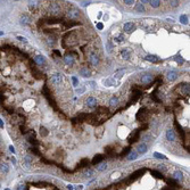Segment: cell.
Listing matches in <instances>:
<instances>
[{"mask_svg": "<svg viewBox=\"0 0 190 190\" xmlns=\"http://www.w3.org/2000/svg\"><path fill=\"white\" fill-rule=\"evenodd\" d=\"M124 39H125L124 34L120 33V34H117V35L115 36V42H122V41H124Z\"/></svg>", "mask_w": 190, "mask_h": 190, "instance_id": "obj_35", "label": "cell"}, {"mask_svg": "<svg viewBox=\"0 0 190 190\" xmlns=\"http://www.w3.org/2000/svg\"><path fill=\"white\" fill-rule=\"evenodd\" d=\"M174 59H175V62H178V63H179V64H182V63H183V59L181 58V57H179V56H178V57H175Z\"/></svg>", "mask_w": 190, "mask_h": 190, "instance_id": "obj_44", "label": "cell"}, {"mask_svg": "<svg viewBox=\"0 0 190 190\" xmlns=\"http://www.w3.org/2000/svg\"><path fill=\"white\" fill-rule=\"evenodd\" d=\"M34 62H35V64H39V65H42V64H46V58L43 56H41V55H36L35 57H34Z\"/></svg>", "mask_w": 190, "mask_h": 190, "instance_id": "obj_22", "label": "cell"}, {"mask_svg": "<svg viewBox=\"0 0 190 190\" xmlns=\"http://www.w3.org/2000/svg\"><path fill=\"white\" fill-rule=\"evenodd\" d=\"M180 21L182 24H188V16L187 15H181L180 16Z\"/></svg>", "mask_w": 190, "mask_h": 190, "instance_id": "obj_37", "label": "cell"}, {"mask_svg": "<svg viewBox=\"0 0 190 190\" xmlns=\"http://www.w3.org/2000/svg\"><path fill=\"white\" fill-rule=\"evenodd\" d=\"M104 151H105V156H107L109 158H114L117 156L116 151H115V148H113L112 146H106L104 148Z\"/></svg>", "mask_w": 190, "mask_h": 190, "instance_id": "obj_7", "label": "cell"}, {"mask_svg": "<svg viewBox=\"0 0 190 190\" xmlns=\"http://www.w3.org/2000/svg\"><path fill=\"white\" fill-rule=\"evenodd\" d=\"M149 5H150L152 8H158L160 6V1H157V0H155V1H149Z\"/></svg>", "mask_w": 190, "mask_h": 190, "instance_id": "obj_36", "label": "cell"}, {"mask_svg": "<svg viewBox=\"0 0 190 190\" xmlns=\"http://www.w3.org/2000/svg\"><path fill=\"white\" fill-rule=\"evenodd\" d=\"M166 77H167V80H169L170 82H173V81H175V80H177L178 73L175 71H170L169 73H167V75H166Z\"/></svg>", "mask_w": 190, "mask_h": 190, "instance_id": "obj_20", "label": "cell"}, {"mask_svg": "<svg viewBox=\"0 0 190 190\" xmlns=\"http://www.w3.org/2000/svg\"><path fill=\"white\" fill-rule=\"evenodd\" d=\"M146 60H148V62H151V63H159L160 59L159 57L155 56V55H147V56L145 57Z\"/></svg>", "mask_w": 190, "mask_h": 190, "instance_id": "obj_21", "label": "cell"}, {"mask_svg": "<svg viewBox=\"0 0 190 190\" xmlns=\"http://www.w3.org/2000/svg\"><path fill=\"white\" fill-rule=\"evenodd\" d=\"M89 4V2H87V1H82V4H81V6H83V7H84V6H87Z\"/></svg>", "mask_w": 190, "mask_h": 190, "instance_id": "obj_49", "label": "cell"}, {"mask_svg": "<svg viewBox=\"0 0 190 190\" xmlns=\"http://www.w3.org/2000/svg\"><path fill=\"white\" fill-rule=\"evenodd\" d=\"M4 128V123H2V121L0 120V129H2Z\"/></svg>", "mask_w": 190, "mask_h": 190, "instance_id": "obj_50", "label": "cell"}, {"mask_svg": "<svg viewBox=\"0 0 190 190\" xmlns=\"http://www.w3.org/2000/svg\"><path fill=\"white\" fill-rule=\"evenodd\" d=\"M103 27H104L103 23H97V28H98V30H103Z\"/></svg>", "mask_w": 190, "mask_h": 190, "instance_id": "obj_46", "label": "cell"}, {"mask_svg": "<svg viewBox=\"0 0 190 190\" xmlns=\"http://www.w3.org/2000/svg\"><path fill=\"white\" fill-rule=\"evenodd\" d=\"M152 79H154V76H152L151 74H146V75H142L141 83H142V84H149V83H151Z\"/></svg>", "mask_w": 190, "mask_h": 190, "instance_id": "obj_16", "label": "cell"}, {"mask_svg": "<svg viewBox=\"0 0 190 190\" xmlns=\"http://www.w3.org/2000/svg\"><path fill=\"white\" fill-rule=\"evenodd\" d=\"M107 169V163L106 162H103L100 164H98V165L96 166V170L98 172H101V171H105V170Z\"/></svg>", "mask_w": 190, "mask_h": 190, "instance_id": "obj_26", "label": "cell"}, {"mask_svg": "<svg viewBox=\"0 0 190 190\" xmlns=\"http://www.w3.org/2000/svg\"><path fill=\"white\" fill-rule=\"evenodd\" d=\"M88 57H89V58H88V63L91 66H93V67H97V66L99 65V57H98V55L96 53H90Z\"/></svg>", "mask_w": 190, "mask_h": 190, "instance_id": "obj_4", "label": "cell"}, {"mask_svg": "<svg viewBox=\"0 0 190 190\" xmlns=\"http://www.w3.org/2000/svg\"><path fill=\"white\" fill-rule=\"evenodd\" d=\"M137 156H138V152L134 151V150H131L130 154H129L128 157H126V159H128V160H133V159H136V158H137Z\"/></svg>", "mask_w": 190, "mask_h": 190, "instance_id": "obj_31", "label": "cell"}, {"mask_svg": "<svg viewBox=\"0 0 190 190\" xmlns=\"http://www.w3.org/2000/svg\"><path fill=\"white\" fill-rule=\"evenodd\" d=\"M123 30H124L126 33H131L132 31L136 30V25H134L132 22H128V23H125V24H124Z\"/></svg>", "mask_w": 190, "mask_h": 190, "instance_id": "obj_12", "label": "cell"}, {"mask_svg": "<svg viewBox=\"0 0 190 190\" xmlns=\"http://www.w3.org/2000/svg\"><path fill=\"white\" fill-rule=\"evenodd\" d=\"M156 21L155 19H151V18H145L141 21V25L146 30H154L156 27Z\"/></svg>", "mask_w": 190, "mask_h": 190, "instance_id": "obj_3", "label": "cell"}, {"mask_svg": "<svg viewBox=\"0 0 190 190\" xmlns=\"http://www.w3.org/2000/svg\"><path fill=\"white\" fill-rule=\"evenodd\" d=\"M40 134H41L42 137H47L48 136V130L46 128H41L40 129Z\"/></svg>", "mask_w": 190, "mask_h": 190, "instance_id": "obj_38", "label": "cell"}, {"mask_svg": "<svg viewBox=\"0 0 190 190\" xmlns=\"http://www.w3.org/2000/svg\"><path fill=\"white\" fill-rule=\"evenodd\" d=\"M147 151V145L146 143H140L139 146H138V151L139 154H145V152Z\"/></svg>", "mask_w": 190, "mask_h": 190, "instance_id": "obj_27", "label": "cell"}, {"mask_svg": "<svg viewBox=\"0 0 190 190\" xmlns=\"http://www.w3.org/2000/svg\"><path fill=\"white\" fill-rule=\"evenodd\" d=\"M87 106L90 108L97 107V99L94 97H89L87 99Z\"/></svg>", "mask_w": 190, "mask_h": 190, "instance_id": "obj_18", "label": "cell"}, {"mask_svg": "<svg viewBox=\"0 0 190 190\" xmlns=\"http://www.w3.org/2000/svg\"><path fill=\"white\" fill-rule=\"evenodd\" d=\"M80 11L76 10V9H72V10H67L66 11V16H67V18H70V21H75L80 17Z\"/></svg>", "mask_w": 190, "mask_h": 190, "instance_id": "obj_6", "label": "cell"}, {"mask_svg": "<svg viewBox=\"0 0 190 190\" xmlns=\"http://www.w3.org/2000/svg\"><path fill=\"white\" fill-rule=\"evenodd\" d=\"M148 128H149V124H148V123H145V124H143L141 128L139 129V130H140V131H145V130H147Z\"/></svg>", "mask_w": 190, "mask_h": 190, "instance_id": "obj_41", "label": "cell"}, {"mask_svg": "<svg viewBox=\"0 0 190 190\" xmlns=\"http://www.w3.org/2000/svg\"><path fill=\"white\" fill-rule=\"evenodd\" d=\"M109 105H111L112 107H116V106H119V99H117L116 97H113L111 100H109Z\"/></svg>", "mask_w": 190, "mask_h": 190, "instance_id": "obj_33", "label": "cell"}, {"mask_svg": "<svg viewBox=\"0 0 190 190\" xmlns=\"http://www.w3.org/2000/svg\"><path fill=\"white\" fill-rule=\"evenodd\" d=\"M79 73H80V75H82L84 77H89L91 75V71L88 68V66H83V67H81L80 68V71H79Z\"/></svg>", "mask_w": 190, "mask_h": 190, "instance_id": "obj_15", "label": "cell"}, {"mask_svg": "<svg viewBox=\"0 0 190 190\" xmlns=\"http://www.w3.org/2000/svg\"><path fill=\"white\" fill-rule=\"evenodd\" d=\"M130 151H131V147L129 146V147H126V148L122 149V151H121L120 154H119V157H120V158H123L124 156H126V154H128V152H130Z\"/></svg>", "mask_w": 190, "mask_h": 190, "instance_id": "obj_28", "label": "cell"}, {"mask_svg": "<svg viewBox=\"0 0 190 190\" xmlns=\"http://www.w3.org/2000/svg\"><path fill=\"white\" fill-rule=\"evenodd\" d=\"M53 53H54L55 55H57V56H58V57H60V51H59V50H57V49H54V50H53Z\"/></svg>", "mask_w": 190, "mask_h": 190, "instance_id": "obj_47", "label": "cell"}, {"mask_svg": "<svg viewBox=\"0 0 190 190\" xmlns=\"http://www.w3.org/2000/svg\"><path fill=\"white\" fill-rule=\"evenodd\" d=\"M150 138H151V137L149 136V134H147V136H145V137L142 138V139L145 140V141H149V140H150Z\"/></svg>", "mask_w": 190, "mask_h": 190, "instance_id": "obj_48", "label": "cell"}, {"mask_svg": "<svg viewBox=\"0 0 190 190\" xmlns=\"http://www.w3.org/2000/svg\"><path fill=\"white\" fill-rule=\"evenodd\" d=\"M175 138H177V136H175L174 131L172 130V129H169V130L166 131V139L170 140V141H174Z\"/></svg>", "mask_w": 190, "mask_h": 190, "instance_id": "obj_19", "label": "cell"}, {"mask_svg": "<svg viewBox=\"0 0 190 190\" xmlns=\"http://www.w3.org/2000/svg\"><path fill=\"white\" fill-rule=\"evenodd\" d=\"M62 27L64 28V30H66V28H71V27H73V26H75V25H77V24H80L79 22H74V21H63L62 23Z\"/></svg>", "mask_w": 190, "mask_h": 190, "instance_id": "obj_10", "label": "cell"}, {"mask_svg": "<svg viewBox=\"0 0 190 190\" xmlns=\"http://www.w3.org/2000/svg\"><path fill=\"white\" fill-rule=\"evenodd\" d=\"M9 159H13L6 154V148L4 147V141L0 137V182L7 177L10 171Z\"/></svg>", "mask_w": 190, "mask_h": 190, "instance_id": "obj_1", "label": "cell"}, {"mask_svg": "<svg viewBox=\"0 0 190 190\" xmlns=\"http://www.w3.org/2000/svg\"><path fill=\"white\" fill-rule=\"evenodd\" d=\"M46 42L49 47H54L56 45V34H48L47 39H46Z\"/></svg>", "mask_w": 190, "mask_h": 190, "instance_id": "obj_11", "label": "cell"}, {"mask_svg": "<svg viewBox=\"0 0 190 190\" xmlns=\"http://www.w3.org/2000/svg\"><path fill=\"white\" fill-rule=\"evenodd\" d=\"M112 48H113V46H112V42L108 41L107 42V51H108V53H112Z\"/></svg>", "mask_w": 190, "mask_h": 190, "instance_id": "obj_42", "label": "cell"}, {"mask_svg": "<svg viewBox=\"0 0 190 190\" xmlns=\"http://www.w3.org/2000/svg\"><path fill=\"white\" fill-rule=\"evenodd\" d=\"M170 5H171L172 7H178V6L180 5V2L179 1H171L170 2Z\"/></svg>", "mask_w": 190, "mask_h": 190, "instance_id": "obj_43", "label": "cell"}, {"mask_svg": "<svg viewBox=\"0 0 190 190\" xmlns=\"http://www.w3.org/2000/svg\"><path fill=\"white\" fill-rule=\"evenodd\" d=\"M104 132H105V129H104L103 126H99V128L96 130V137H97V139H100V138L103 137Z\"/></svg>", "mask_w": 190, "mask_h": 190, "instance_id": "obj_29", "label": "cell"}, {"mask_svg": "<svg viewBox=\"0 0 190 190\" xmlns=\"http://www.w3.org/2000/svg\"><path fill=\"white\" fill-rule=\"evenodd\" d=\"M181 93H182L183 96L189 94V84L188 83H183V84L181 85Z\"/></svg>", "mask_w": 190, "mask_h": 190, "instance_id": "obj_24", "label": "cell"}, {"mask_svg": "<svg viewBox=\"0 0 190 190\" xmlns=\"http://www.w3.org/2000/svg\"><path fill=\"white\" fill-rule=\"evenodd\" d=\"M43 21H45V24H49V25H51V24H58V23H62L64 19L63 18H59V17H49V18H43Z\"/></svg>", "mask_w": 190, "mask_h": 190, "instance_id": "obj_9", "label": "cell"}, {"mask_svg": "<svg viewBox=\"0 0 190 190\" xmlns=\"http://www.w3.org/2000/svg\"><path fill=\"white\" fill-rule=\"evenodd\" d=\"M154 156L156 157V158H160V159H166V157L164 156L163 154H158V152H155V154H154Z\"/></svg>", "mask_w": 190, "mask_h": 190, "instance_id": "obj_39", "label": "cell"}, {"mask_svg": "<svg viewBox=\"0 0 190 190\" xmlns=\"http://www.w3.org/2000/svg\"><path fill=\"white\" fill-rule=\"evenodd\" d=\"M109 113V108L106 106H97L96 108V114H108Z\"/></svg>", "mask_w": 190, "mask_h": 190, "instance_id": "obj_17", "label": "cell"}, {"mask_svg": "<svg viewBox=\"0 0 190 190\" xmlns=\"http://www.w3.org/2000/svg\"><path fill=\"white\" fill-rule=\"evenodd\" d=\"M60 10H62V6H60L59 2H57V1L49 2V5H48V13L50 14V15H53L54 17L58 16L60 14Z\"/></svg>", "mask_w": 190, "mask_h": 190, "instance_id": "obj_2", "label": "cell"}, {"mask_svg": "<svg viewBox=\"0 0 190 190\" xmlns=\"http://www.w3.org/2000/svg\"><path fill=\"white\" fill-rule=\"evenodd\" d=\"M75 189H76V190H82V186H77Z\"/></svg>", "mask_w": 190, "mask_h": 190, "instance_id": "obj_51", "label": "cell"}, {"mask_svg": "<svg viewBox=\"0 0 190 190\" xmlns=\"http://www.w3.org/2000/svg\"><path fill=\"white\" fill-rule=\"evenodd\" d=\"M72 81H73V85L74 87H77V84H79V81H77V79L75 76H72Z\"/></svg>", "mask_w": 190, "mask_h": 190, "instance_id": "obj_40", "label": "cell"}, {"mask_svg": "<svg viewBox=\"0 0 190 190\" xmlns=\"http://www.w3.org/2000/svg\"><path fill=\"white\" fill-rule=\"evenodd\" d=\"M139 139H140V130L138 129V130H136V131L132 132L131 136L129 137V143H130V145H132V143L137 142Z\"/></svg>", "mask_w": 190, "mask_h": 190, "instance_id": "obj_8", "label": "cell"}, {"mask_svg": "<svg viewBox=\"0 0 190 190\" xmlns=\"http://www.w3.org/2000/svg\"><path fill=\"white\" fill-rule=\"evenodd\" d=\"M134 10H136L137 13H143V11H145V6H143L141 2H139V4L136 5V7H134Z\"/></svg>", "mask_w": 190, "mask_h": 190, "instance_id": "obj_30", "label": "cell"}, {"mask_svg": "<svg viewBox=\"0 0 190 190\" xmlns=\"http://www.w3.org/2000/svg\"><path fill=\"white\" fill-rule=\"evenodd\" d=\"M137 120L141 121V122H146L148 120V112H147V109L145 107L139 109V112L137 113Z\"/></svg>", "mask_w": 190, "mask_h": 190, "instance_id": "obj_5", "label": "cell"}, {"mask_svg": "<svg viewBox=\"0 0 190 190\" xmlns=\"http://www.w3.org/2000/svg\"><path fill=\"white\" fill-rule=\"evenodd\" d=\"M124 73H125L124 70H119V71H116V72H115V74H114V79H121V77L124 75Z\"/></svg>", "mask_w": 190, "mask_h": 190, "instance_id": "obj_32", "label": "cell"}, {"mask_svg": "<svg viewBox=\"0 0 190 190\" xmlns=\"http://www.w3.org/2000/svg\"><path fill=\"white\" fill-rule=\"evenodd\" d=\"M124 4H125V5H128V6H131V5H133V4H134V1H133V0H125Z\"/></svg>", "mask_w": 190, "mask_h": 190, "instance_id": "obj_45", "label": "cell"}, {"mask_svg": "<svg viewBox=\"0 0 190 190\" xmlns=\"http://www.w3.org/2000/svg\"><path fill=\"white\" fill-rule=\"evenodd\" d=\"M121 57L125 60L130 59L131 54H130V51H129V49H122V50H121Z\"/></svg>", "mask_w": 190, "mask_h": 190, "instance_id": "obj_23", "label": "cell"}, {"mask_svg": "<svg viewBox=\"0 0 190 190\" xmlns=\"http://www.w3.org/2000/svg\"><path fill=\"white\" fill-rule=\"evenodd\" d=\"M174 125H175V128H177V131H178V133H180V137H181V139H183L185 140V131L182 130V128L178 124V122L175 121L174 122Z\"/></svg>", "mask_w": 190, "mask_h": 190, "instance_id": "obj_25", "label": "cell"}, {"mask_svg": "<svg viewBox=\"0 0 190 190\" xmlns=\"http://www.w3.org/2000/svg\"><path fill=\"white\" fill-rule=\"evenodd\" d=\"M64 63H65V64L67 65V66H73L74 63H75L73 55H70V54L66 55V56L64 57Z\"/></svg>", "mask_w": 190, "mask_h": 190, "instance_id": "obj_13", "label": "cell"}, {"mask_svg": "<svg viewBox=\"0 0 190 190\" xmlns=\"http://www.w3.org/2000/svg\"><path fill=\"white\" fill-rule=\"evenodd\" d=\"M0 35H2V32H0Z\"/></svg>", "mask_w": 190, "mask_h": 190, "instance_id": "obj_52", "label": "cell"}, {"mask_svg": "<svg viewBox=\"0 0 190 190\" xmlns=\"http://www.w3.org/2000/svg\"><path fill=\"white\" fill-rule=\"evenodd\" d=\"M62 75L60 74H55V75H53L50 77V83H53V84L55 85H58L60 84V82H62Z\"/></svg>", "mask_w": 190, "mask_h": 190, "instance_id": "obj_14", "label": "cell"}, {"mask_svg": "<svg viewBox=\"0 0 190 190\" xmlns=\"http://www.w3.org/2000/svg\"><path fill=\"white\" fill-rule=\"evenodd\" d=\"M150 97H151V99L154 100L155 103H160V99H158V98H157V89L155 91H152L151 94H150Z\"/></svg>", "mask_w": 190, "mask_h": 190, "instance_id": "obj_34", "label": "cell"}]
</instances>
